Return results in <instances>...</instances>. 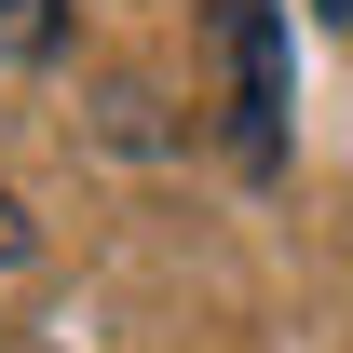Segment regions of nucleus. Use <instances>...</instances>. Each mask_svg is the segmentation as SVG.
<instances>
[{"mask_svg":"<svg viewBox=\"0 0 353 353\" xmlns=\"http://www.w3.org/2000/svg\"><path fill=\"white\" fill-rule=\"evenodd\" d=\"M231 54V163L285 176V0H204Z\"/></svg>","mask_w":353,"mask_h":353,"instance_id":"nucleus-1","label":"nucleus"},{"mask_svg":"<svg viewBox=\"0 0 353 353\" xmlns=\"http://www.w3.org/2000/svg\"><path fill=\"white\" fill-rule=\"evenodd\" d=\"M312 14H326V28H353V0H312Z\"/></svg>","mask_w":353,"mask_h":353,"instance_id":"nucleus-4","label":"nucleus"},{"mask_svg":"<svg viewBox=\"0 0 353 353\" xmlns=\"http://www.w3.org/2000/svg\"><path fill=\"white\" fill-rule=\"evenodd\" d=\"M68 41V0H0V68H41Z\"/></svg>","mask_w":353,"mask_h":353,"instance_id":"nucleus-2","label":"nucleus"},{"mask_svg":"<svg viewBox=\"0 0 353 353\" xmlns=\"http://www.w3.org/2000/svg\"><path fill=\"white\" fill-rule=\"evenodd\" d=\"M0 259H28V218H14V204H0Z\"/></svg>","mask_w":353,"mask_h":353,"instance_id":"nucleus-3","label":"nucleus"}]
</instances>
